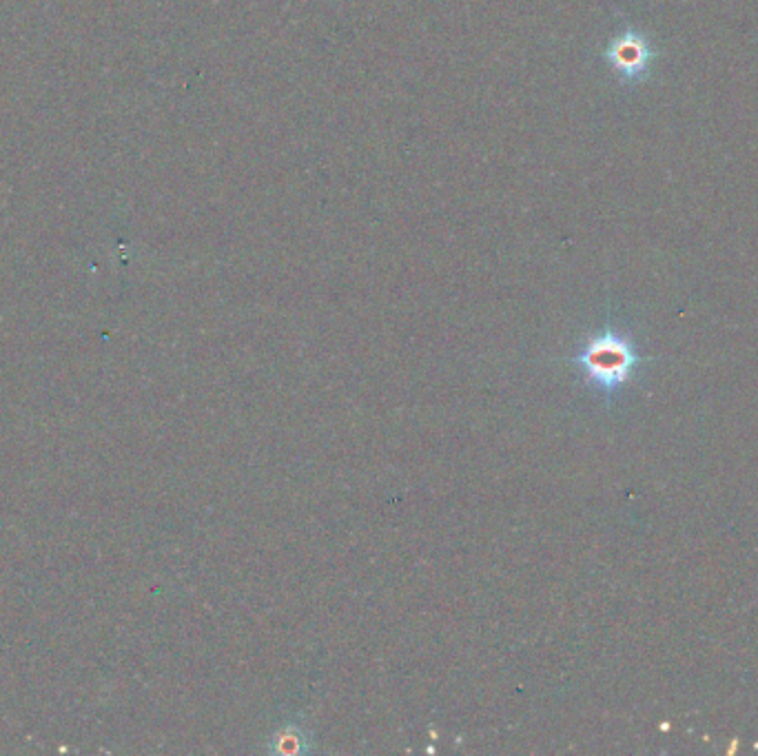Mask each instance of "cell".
Returning a JSON list of instances; mask_svg holds the SVG:
<instances>
[{
	"mask_svg": "<svg viewBox=\"0 0 758 756\" xmlns=\"http://www.w3.org/2000/svg\"><path fill=\"white\" fill-rule=\"evenodd\" d=\"M641 362L643 357L632 335L612 324L588 335L570 357V364H575L586 386L606 395L608 400L634 380Z\"/></svg>",
	"mask_w": 758,
	"mask_h": 756,
	"instance_id": "6da1fadb",
	"label": "cell"
},
{
	"mask_svg": "<svg viewBox=\"0 0 758 756\" xmlns=\"http://www.w3.org/2000/svg\"><path fill=\"white\" fill-rule=\"evenodd\" d=\"M606 60L621 76V80H626V83H641L643 78H648L654 51L639 32L628 29V32H623L619 38L612 40V45L606 51Z\"/></svg>",
	"mask_w": 758,
	"mask_h": 756,
	"instance_id": "7a4b0ae2",
	"label": "cell"
},
{
	"mask_svg": "<svg viewBox=\"0 0 758 756\" xmlns=\"http://www.w3.org/2000/svg\"><path fill=\"white\" fill-rule=\"evenodd\" d=\"M306 732L300 728V725H284V728L275 734V743L271 745V750L282 752V754H300L306 748H309V741H306Z\"/></svg>",
	"mask_w": 758,
	"mask_h": 756,
	"instance_id": "3957f363",
	"label": "cell"
}]
</instances>
